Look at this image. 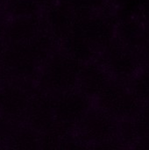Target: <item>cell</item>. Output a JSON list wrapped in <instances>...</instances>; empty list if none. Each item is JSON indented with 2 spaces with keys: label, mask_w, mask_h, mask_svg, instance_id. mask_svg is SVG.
<instances>
[{
  "label": "cell",
  "mask_w": 149,
  "mask_h": 150,
  "mask_svg": "<svg viewBox=\"0 0 149 150\" xmlns=\"http://www.w3.org/2000/svg\"><path fill=\"white\" fill-rule=\"evenodd\" d=\"M130 90L143 105L149 104V76L135 79Z\"/></svg>",
  "instance_id": "obj_2"
},
{
  "label": "cell",
  "mask_w": 149,
  "mask_h": 150,
  "mask_svg": "<svg viewBox=\"0 0 149 150\" xmlns=\"http://www.w3.org/2000/svg\"><path fill=\"white\" fill-rule=\"evenodd\" d=\"M132 150H149V136H140L131 145Z\"/></svg>",
  "instance_id": "obj_3"
},
{
  "label": "cell",
  "mask_w": 149,
  "mask_h": 150,
  "mask_svg": "<svg viewBox=\"0 0 149 150\" xmlns=\"http://www.w3.org/2000/svg\"><path fill=\"white\" fill-rule=\"evenodd\" d=\"M132 123L138 137L149 136V104L142 105L132 119Z\"/></svg>",
  "instance_id": "obj_1"
}]
</instances>
